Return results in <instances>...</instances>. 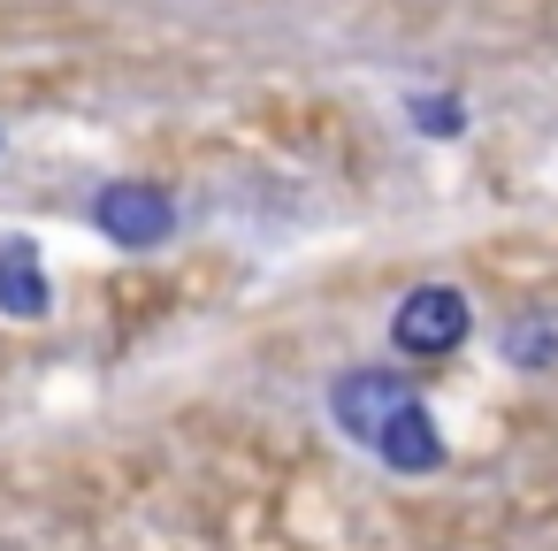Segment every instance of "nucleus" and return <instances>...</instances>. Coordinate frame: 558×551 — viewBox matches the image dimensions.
I'll return each mask as SVG.
<instances>
[{
	"instance_id": "1",
	"label": "nucleus",
	"mask_w": 558,
	"mask_h": 551,
	"mask_svg": "<svg viewBox=\"0 0 558 551\" xmlns=\"http://www.w3.org/2000/svg\"><path fill=\"white\" fill-rule=\"evenodd\" d=\"M466 337H474V307H466L459 284H413L390 307V345L405 360H451Z\"/></svg>"
},
{
	"instance_id": "2",
	"label": "nucleus",
	"mask_w": 558,
	"mask_h": 551,
	"mask_svg": "<svg viewBox=\"0 0 558 551\" xmlns=\"http://www.w3.org/2000/svg\"><path fill=\"white\" fill-rule=\"evenodd\" d=\"M85 223H93L108 245H123V253H154V245H169V230H177V200H169L161 184H146V177H116V184H100V192L85 200Z\"/></svg>"
},
{
	"instance_id": "3",
	"label": "nucleus",
	"mask_w": 558,
	"mask_h": 551,
	"mask_svg": "<svg viewBox=\"0 0 558 551\" xmlns=\"http://www.w3.org/2000/svg\"><path fill=\"white\" fill-rule=\"evenodd\" d=\"M405 398H421V391H413L398 368H344V375L329 383V421H337L352 444H375L383 421H390Z\"/></svg>"
},
{
	"instance_id": "4",
	"label": "nucleus",
	"mask_w": 558,
	"mask_h": 551,
	"mask_svg": "<svg viewBox=\"0 0 558 551\" xmlns=\"http://www.w3.org/2000/svg\"><path fill=\"white\" fill-rule=\"evenodd\" d=\"M47 307H54V284H47L39 238L32 230H0V314H9V322H39Z\"/></svg>"
},
{
	"instance_id": "5",
	"label": "nucleus",
	"mask_w": 558,
	"mask_h": 551,
	"mask_svg": "<svg viewBox=\"0 0 558 551\" xmlns=\"http://www.w3.org/2000/svg\"><path fill=\"white\" fill-rule=\"evenodd\" d=\"M390 475H436L444 467V429H436V414L421 406V398H405L390 421H383V436L367 444Z\"/></svg>"
},
{
	"instance_id": "6",
	"label": "nucleus",
	"mask_w": 558,
	"mask_h": 551,
	"mask_svg": "<svg viewBox=\"0 0 558 551\" xmlns=\"http://www.w3.org/2000/svg\"><path fill=\"white\" fill-rule=\"evenodd\" d=\"M505 360H512V368H527V375L558 368V330H550L543 314H520V322H505Z\"/></svg>"
},
{
	"instance_id": "7",
	"label": "nucleus",
	"mask_w": 558,
	"mask_h": 551,
	"mask_svg": "<svg viewBox=\"0 0 558 551\" xmlns=\"http://www.w3.org/2000/svg\"><path fill=\"white\" fill-rule=\"evenodd\" d=\"M405 123L421 139H459L466 131V100L459 93H405Z\"/></svg>"
},
{
	"instance_id": "8",
	"label": "nucleus",
	"mask_w": 558,
	"mask_h": 551,
	"mask_svg": "<svg viewBox=\"0 0 558 551\" xmlns=\"http://www.w3.org/2000/svg\"><path fill=\"white\" fill-rule=\"evenodd\" d=\"M0 154H9V131H0Z\"/></svg>"
}]
</instances>
